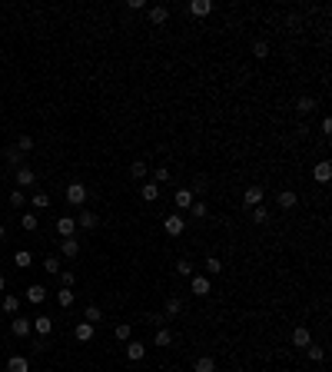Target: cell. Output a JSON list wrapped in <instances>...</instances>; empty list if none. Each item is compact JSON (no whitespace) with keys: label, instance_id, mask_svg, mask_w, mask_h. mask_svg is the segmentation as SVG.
Returning <instances> with one entry per match:
<instances>
[{"label":"cell","instance_id":"cell-1","mask_svg":"<svg viewBox=\"0 0 332 372\" xmlns=\"http://www.w3.org/2000/svg\"><path fill=\"white\" fill-rule=\"evenodd\" d=\"M67 203L70 206H83V203H87V186L83 183H70L67 186Z\"/></svg>","mask_w":332,"mask_h":372},{"label":"cell","instance_id":"cell-2","mask_svg":"<svg viewBox=\"0 0 332 372\" xmlns=\"http://www.w3.org/2000/svg\"><path fill=\"white\" fill-rule=\"evenodd\" d=\"M163 229H166V236H180L183 229H186V220H183L180 213H169L163 220Z\"/></svg>","mask_w":332,"mask_h":372},{"label":"cell","instance_id":"cell-3","mask_svg":"<svg viewBox=\"0 0 332 372\" xmlns=\"http://www.w3.org/2000/svg\"><path fill=\"white\" fill-rule=\"evenodd\" d=\"M30 326H33V332H37V339H44V336L53 332V319H50V316H33Z\"/></svg>","mask_w":332,"mask_h":372},{"label":"cell","instance_id":"cell-4","mask_svg":"<svg viewBox=\"0 0 332 372\" xmlns=\"http://www.w3.org/2000/svg\"><path fill=\"white\" fill-rule=\"evenodd\" d=\"M289 342H292L296 349H306V346H313V332H309L306 326H296L292 336H289Z\"/></svg>","mask_w":332,"mask_h":372},{"label":"cell","instance_id":"cell-5","mask_svg":"<svg viewBox=\"0 0 332 372\" xmlns=\"http://www.w3.org/2000/svg\"><path fill=\"white\" fill-rule=\"evenodd\" d=\"M189 289H193V296H206V292H213V286H209V276H189Z\"/></svg>","mask_w":332,"mask_h":372},{"label":"cell","instance_id":"cell-6","mask_svg":"<svg viewBox=\"0 0 332 372\" xmlns=\"http://www.w3.org/2000/svg\"><path fill=\"white\" fill-rule=\"evenodd\" d=\"M263 196H266V189L263 186H246V193H243V203L246 206H263Z\"/></svg>","mask_w":332,"mask_h":372},{"label":"cell","instance_id":"cell-7","mask_svg":"<svg viewBox=\"0 0 332 372\" xmlns=\"http://www.w3.org/2000/svg\"><path fill=\"white\" fill-rule=\"evenodd\" d=\"M173 203H176V209H189V206H193V189L180 186V189L173 193Z\"/></svg>","mask_w":332,"mask_h":372},{"label":"cell","instance_id":"cell-8","mask_svg":"<svg viewBox=\"0 0 332 372\" xmlns=\"http://www.w3.org/2000/svg\"><path fill=\"white\" fill-rule=\"evenodd\" d=\"M143 356H146V342H136V339L126 342V359H130V362H140Z\"/></svg>","mask_w":332,"mask_h":372},{"label":"cell","instance_id":"cell-9","mask_svg":"<svg viewBox=\"0 0 332 372\" xmlns=\"http://www.w3.org/2000/svg\"><path fill=\"white\" fill-rule=\"evenodd\" d=\"M10 332L13 336H20V339H27V336L33 332V326H30V319H24V316H17V319L10 322Z\"/></svg>","mask_w":332,"mask_h":372},{"label":"cell","instance_id":"cell-10","mask_svg":"<svg viewBox=\"0 0 332 372\" xmlns=\"http://www.w3.org/2000/svg\"><path fill=\"white\" fill-rule=\"evenodd\" d=\"M313 180H316V183H329V180H332V166L326 163V160H319V163L313 166Z\"/></svg>","mask_w":332,"mask_h":372},{"label":"cell","instance_id":"cell-11","mask_svg":"<svg viewBox=\"0 0 332 372\" xmlns=\"http://www.w3.org/2000/svg\"><path fill=\"white\" fill-rule=\"evenodd\" d=\"M7 372H30V359L27 356H10L7 359Z\"/></svg>","mask_w":332,"mask_h":372},{"label":"cell","instance_id":"cell-12","mask_svg":"<svg viewBox=\"0 0 332 372\" xmlns=\"http://www.w3.org/2000/svg\"><path fill=\"white\" fill-rule=\"evenodd\" d=\"M189 13H193V17H209V13H213V0H193V4H189Z\"/></svg>","mask_w":332,"mask_h":372},{"label":"cell","instance_id":"cell-13","mask_svg":"<svg viewBox=\"0 0 332 372\" xmlns=\"http://www.w3.org/2000/svg\"><path fill=\"white\" fill-rule=\"evenodd\" d=\"M73 229H76L73 216H60V220H56V233H60L63 240H70V236H73Z\"/></svg>","mask_w":332,"mask_h":372},{"label":"cell","instance_id":"cell-14","mask_svg":"<svg viewBox=\"0 0 332 372\" xmlns=\"http://www.w3.org/2000/svg\"><path fill=\"white\" fill-rule=\"evenodd\" d=\"M76 223H80L83 229H96V226H100V216H96L93 209H83V213L76 216Z\"/></svg>","mask_w":332,"mask_h":372},{"label":"cell","instance_id":"cell-15","mask_svg":"<svg viewBox=\"0 0 332 372\" xmlns=\"http://www.w3.org/2000/svg\"><path fill=\"white\" fill-rule=\"evenodd\" d=\"M166 20H169V7H150V24H157V27H163L166 24Z\"/></svg>","mask_w":332,"mask_h":372},{"label":"cell","instance_id":"cell-16","mask_svg":"<svg viewBox=\"0 0 332 372\" xmlns=\"http://www.w3.org/2000/svg\"><path fill=\"white\" fill-rule=\"evenodd\" d=\"M27 299H30V303H33V306H40V303H44V299H47V286H40V283H33V286H30V289H27Z\"/></svg>","mask_w":332,"mask_h":372},{"label":"cell","instance_id":"cell-17","mask_svg":"<svg viewBox=\"0 0 332 372\" xmlns=\"http://www.w3.org/2000/svg\"><path fill=\"white\" fill-rule=\"evenodd\" d=\"M33 180H37V173L30 166H17V186H33Z\"/></svg>","mask_w":332,"mask_h":372},{"label":"cell","instance_id":"cell-18","mask_svg":"<svg viewBox=\"0 0 332 372\" xmlns=\"http://www.w3.org/2000/svg\"><path fill=\"white\" fill-rule=\"evenodd\" d=\"M169 342H173V329H169V326H163V329H157V336H153V346L166 349Z\"/></svg>","mask_w":332,"mask_h":372},{"label":"cell","instance_id":"cell-19","mask_svg":"<svg viewBox=\"0 0 332 372\" xmlns=\"http://www.w3.org/2000/svg\"><path fill=\"white\" fill-rule=\"evenodd\" d=\"M180 312H183V303H180L176 296H169V299H166V306H163V316H166V319H176Z\"/></svg>","mask_w":332,"mask_h":372},{"label":"cell","instance_id":"cell-20","mask_svg":"<svg viewBox=\"0 0 332 372\" xmlns=\"http://www.w3.org/2000/svg\"><path fill=\"white\" fill-rule=\"evenodd\" d=\"M276 203H279V206H282V209H292V206H296V203H299V196H296V193H292V189H282V193L276 196Z\"/></svg>","mask_w":332,"mask_h":372},{"label":"cell","instance_id":"cell-21","mask_svg":"<svg viewBox=\"0 0 332 372\" xmlns=\"http://www.w3.org/2000/svg\"><path fill=\"white\" fill-rule=\"evenodd\" d=\"M60 252H63L67 259H73L76 252H80V243H76L73 236H70V240H60Z\"/></svg>","mask_w":332,"mask_h":372},{"label":"cell","instance_id":"cell-22","mask_svg":"<svg viewBox=\"0 0 332 372\" xmlns=\"http://www.w3.org/2000/svg\"><path fill=\"white\" fill-rule=\"evenodd\" d=\"M56 303H60V309H70V306H73V289L60 286V289H56Z\"/></svg>","mask_w":332,"mask_h":372},{"label":"cell","instance_id":"cell-23","mask_svg":"<svg viewBox=\"0 0 332 372\" xmlns=\"http://www.w3.org/2000/svg\"><path fill=\"white\" fill-rule=\"evenodd\" d=\"M193 372H216V362H213V356H200V359L193 362Z\"/></svg>","mask_w":332,"mask_h":372},{"label":"cell","instance_id":"cell-24","mask_svg":"<svg viewBox=\"0 0 332 372\" xmlns=\"http://www.w3.org/2000/svg\"><path fill=\"white\" fill-rule=\"evenodd\" d=\"M73 336H76L80 342H90V339H93V326H90V322H76Z\"/></svg>","mask_w":332,"mask_h":372},{"label":"cell","instance_id":"cell-25","mask_svg":"<svg viewBox=\"0 0 332 372\" xmlns=\"http://www.w3.org/2000/svg\"><path fill=\"white\" fill-rule=\"evenodd\" d=\"M0 309H4L7 316H13V312L20 309V299L17 296H4V299H0Z\"/></svg>","mask_w":332,"mask_h":372},{"label":"cell","instance_id":"cell-26","mask_svg":"<svg viewBox=\"0 0 332 372\" xmlns=\"http://www.w3.org/2000/svg\"><path fill=\"white\" fill-rule=\"evenodd\" d=\"M140 196H143L146 203H157V200H160V186H157V183H146L143 189H140Z\"/></svg>","mask_w":332,"mask_h":372},{"label":"cell","instance_id":"cell-27","mask_svg":"<svg viewBox=\"0 0 332 372\" xmlns=\"http://www.w3.org/2000/svg\"><path fill=\"white\" fill-rule=\"evenodd\" d=\"M103 319V312H100V306H87V312H83V322H90V326H96V322Z\"/></svg>","mask_w":332,"mask_h":372},{"label":"cell","instance_id":"cell-28","mask_svg":"<svg viewBox=\"0 0 332 372\" xmlns=\"http://www.w3.org/2000/svg\"><path fill=\"white\" fill-rule=\"evenodd\" d=\"M296 110H299V113H313L316 100H313V96H299V100H296Z\"/></svg>","mask_w":332,"mask_h":372},{"label":"cell","instance_id":"cell-29","mask_svg":"<svg viewBox=\"0 0 332 372\" xmlns=\"http://www.w3.org/2000/svg\"><path fill=\"white\" fill-rule=\"evenodd\" d=\"M146 170H150V166H146L143 160H133V166H130V177H133V180H143V177H146Z\"/></svg>","mask_w":332,"mask_h":372},{"label":"cell","instance_id":"cell-30","mask_svg":"<svg viewBox=\"0 0 332 372\" xmlns=\"http://www.w3.org/2000/svg\"><path fill=\"white\" fill-rule=\"evenodd\" d=\"M252 223H256V226L269 223V209H266V206H252Z\"/></svg>","mask_w":332,"mask_h":372},{"label":"cell","instance_id":"cell-31","mask_svg":"<svg viewBox=\"0 0 332 372\" xmlns=\"http://www.w3.org/2000/svg\"><path fill=\"white\" fill-rule=\"evenodd\" d=\"M113 336H116L120 342H130V336H133V329H130V322H120L116 329H113Z\"/></svg>","mask_w":332,"mask_h":372},{"label":"cell","instance_id":"cell-32","mask_svg":"<svg viewBox=\"0 0 332 372\" xmlns=\"http://www.w3.org/2000/svg\"><path fill=\"white\" fill-rule=\"evenodd\" d=\"M20 226H24L27 233H33V229L40 226V220H37V216H33V213H24V216H20Z\"/></svg>","mask_w":332,"mask_h":372},{"label":"cell","instance_id":"cell-33","mask_svg":"<svg viewBox=\"0 0 332 372\" xmlns=\"http://www.w3.org/2000/svg\"><path fill=\"white\" fill-rule=\"evenodd\" d=\"M13 263L20 266V269H27V266L33 263V256H30V249H17V256H13Z\"/></svg>","mask_w":332,"mask_h":372},{"label":"cell","instance_id":"cell-34","mask_svg":"<svg viewBox=\"0 0 332 372\" xmlns=\"http://www.w3.org/2000/svg\"><path fill=\"white\" fill-rule=\"evenodd\" d=\"M56 279H60V286H67V289H73V283H76L73 269H60V272H56Z\"/></svg>","mask_w":332,"mask_h":372},{"label":"cell","instance_id":"cell-35","mask_svg":"<svg viewBox=\"0 0 332 372\" xmlns=\"http://www.w3.org/2000/svg\"><path fill=\"white\" fill-rule=\"evenodd\" d=\"M33 206H37V209H47V206H50V193L37 189V193H33Z\"/></svg>","mask_w":332,"mask_h":372},{"label":"cell","instance_id":"cell-36","mask_svg":"<svg viewBox=\"0 0 332 372\" xmlns=\"http://www.w3.org/2000/svg\"><path fill=\"white\" fill-rule=\"evenodd\" d=\"M306 356L313 362H322V359H326V349H322V346H306Z\"/></svg>","mask_w":332,"mask_h":372},{"label":"cell","instance_id":"cell-37","mask_svg":"<svg viewBox=\"0 0 332 372\" xmlns=\"http://www.w3.org/2000/svg\"><path fill=\"white\" fill-rule=\"evenodd\" d=\"M252 53H256L259 60H266L269 57V44H266V40H256V44H252Z\"/></svg>","mask_w":332,"mask_h":372},{"label":"cell","instance_id":"cell-38","mask_svg":"<svg viewBox=\"0 0 332 372\" xmlns=\"http://www.w3.org/2000/svg\"><path fill=\"white\" fill-rule=\"evenodd\" d=\"M206 272H209V276H220V272H223V263L216 256H209L206 259Z\"/></svg>","mask_w":332,"mask_h":372},{"label":"cell","instance_id":"cell-39","mask_svg":"<svg viewBox=\"0 0 332 372\" xmlns=\"http://www.w3.org/2000/svg\"><path fill=\"white\" fill-rule=\"evenodd\" d=\"M176 272H180V276H193V263H189V259H180V263H176Z\"/></svg>","mask_w":332,"mask_h":372},{"label":"cell","instance_id":"cell-40","mask_svg":"<svg viewBox=\"0 0 332 372\" xmlns=\"http://www.w3.org/2000/svg\"><path fill=\"white\" fill-rule=\"evenodd\" d=\"M189 213H193L196 220H203V216H206V203H203V200H193V206H189Z\"/></svg>","mask_w":332,"mask_h":372},{"label":"cell","instance_id":"cell-41","mask_svg":"<svg viewBox=\"0 0 332 372\" xmlns=\"http://www.w3.org/2000/svg\"><path fill=\"white\" fill-rule=\"evenodd\" d=\"M33 150V136H20L17 140V153H30Z\"/></svg>","mask_w":332,"mask_h":372},{"label":"cell","instance_id":"cell-42","mask_svg":"<svg viewBox=\"0 0 332 372\" xmlns=\"http://www.w3.org/2000/svg\"><path fill=\"white\" fill-rule=\"evenodd\" d=\"M169 180V166H157V173H153V183H166Z\"/></svg>","mask_w":332,"mask_h":372},{"label":"cell","instance_id":"cell-43","mask_svg":"<svg viewBox=\"0 0 332 372\" xmlns=\"http://www.w3.org/2000/svg\"><path fill=\"white\" fill-rule=\"evenodd\" d=\"M47 272H53V276H56V272H60V259H56V256H47Z\"/></svg>","mask_w":332,"mask_h":372},{"label":"cell","instance_id":"cell-44","mask_svg":"<svg viewBox=\"0 0 332 372\" xmlns=\"http://www.w3.org/2000/svg\"><path fill=\"white\" fill-rule=\"evenodd\" d=\"M10 206H24V189H13V193H10Z\"/></svg>","mask_w":332,"mask_h":372},{"label":"cell","instance_id":"cell-45","mask_svg":"<svg viewBox=\"0 0 332 372\" xmlns=\"http://www.w3.org/2000/svg\"><path fill=\"white\" fill-rule=\"evenodd\" d=\"M7 163H10V166H20V153H17V146H10V150H7Z\"/></svg>","mask_w":332,"mask_h":372},{"label":"cell","instance_id":"cell-46","mask_svg":"<svg viewBox=\"0 0 332 372\" xmlns=\"http://www.w3.org/2000/svg\"><path fill=\"white\" fill-rule=\"evenodd\" d=\"M150 322H153V326H157V329H163V326H166L169 319H166V316H150Z\"/></svg>","mask_w":332,"mask_h":372},{"label":"cell","instance_id":"cell-47","mask_svg":"<svg viewBox=\"0 0 332 372\" xmlns=\"http://www.w3.org/2000/svg\"><path fill=\"white\" fill-rule=\"evenodd\" d=\"M4 289H7V279H4V276H0V296H4Z\"/></svg>","mask_w":332,"mask_h":372},{"label":"cell","instance_id":"cell-48","mask_svg":"<svg viewBox=\"0 0 332 372\" xmlns=\"http://www.w3.org/2000/svg\"><path fill=\"white\" fill-rule=\"evenodd\" d=\"M4 233H7V229H4V223H0V240H4Z\"/></svg>","mask_w":332,"mask_h":372}]
</instances>
